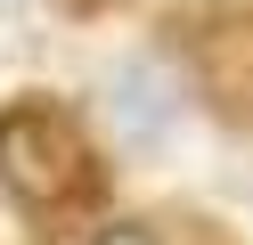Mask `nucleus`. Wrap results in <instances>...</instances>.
<instances>
[{
    "instance_id": "nucleus-1",
    "label": "nucleus",
    "mask_w": 253,
    "mask_h": 245,
    "mask_svg": "<svg viewBox=\"0 0 253 245\" xmlns=\"http://www.w3.org/2000/svg\"><path fill=\"white\" fill-rule=\"evenodd\" d=\"M0 188L17 196V204H33V212L82 204L98 188V155H90L82 123L66 106H41V98L8 106L0 114Z\"/></svg>"
},
{
    "instance_id": "nucleus-2",
    "label": "nucleus",
    "mask_w": 253,
    "mask_h": 245,
    "mask_svg": "<svg viewBox=\"0 0 253 245\" xmlns=\"http://www.w3.org/2000/svg\"><path fill=\"white\" fill-rule=\"evenodd\" d=\"M106 123L123 147H164L180 123V82L164 74V57H123L106 74Z\"/></svg>"
},
{
    "instance_id": "nucleus-3",
    "label": "nucleus",
    "mask_w": 253,
    "mask_h": 245,
    "mask_svg": "<svg viewBox=\"0 0 253 245\" xmlns=\"http://www.w3.org/2000/svg\"><path fill=\"white\" fill-rule=\"evenodd\" d=\"M188 57H196V90L220 114H253V16L245 8L204 16V33L188 41Z\"/></svg>"
},
{
    "instance_id": "nucleus-4",
    "label": "nucleus",
    "mask_w": 253,
    "mask_h": 245,
    "mask_svg": "<svg viewBox=\"0 0 253 245\" xmlns=\"http://www.w3.org/2000/svg\"><path fill=\"white\" fill-rule=\"evenodd\" d=\"M98 245H164V237H155L147 221H106V229H98Z\"/></svg>"
},
{
    "instance_id": "nucleus-5",
    "label": "nucleus",
    "mask_w": 253,
    "mask_h": 245,
    "mask_svg": "<svg viewBox=\"0 0 253 245\" xmlns=\"http://www.w3.org/2000/svg\"><path fill=\"white\" fill-rule=\"evenodd\" d=\"M17 8H25V0H0V16H17Z\"/></svg>"
}]
</instances>
